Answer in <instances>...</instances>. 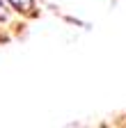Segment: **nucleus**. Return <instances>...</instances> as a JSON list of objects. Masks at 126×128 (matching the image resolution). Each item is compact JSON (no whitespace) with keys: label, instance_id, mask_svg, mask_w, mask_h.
I'll use <instances>...</instances> for the list:
<instances>
[{"label":"nucleus","instance_id":"obj_1","mask_svg":"<svg viewBox=\"0 0 126 128\" xmlns=\"http://www.w3.org/2000/svg\"><path fill=\"white\" fill-rule=\"evenodd\" d=\"M7 2L19 12H32L35 9V0H7Z\"/></svg>","mask_w":126,"mask_h":128},{"label":"nucleus","instance_id":"obj_2","mask_svg":"<svg viewBox=\"0 0 126 128\" xmlns=\"http://www.w3.org/2000/svg\"><path fill=\"white\" fill-rule=\"evenodd\" d=\"M7 18V9H5V5L0 2V21H5Z\"/></svg>","mask_w":126,"mask_h":128}]
</instances>
